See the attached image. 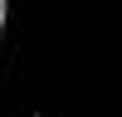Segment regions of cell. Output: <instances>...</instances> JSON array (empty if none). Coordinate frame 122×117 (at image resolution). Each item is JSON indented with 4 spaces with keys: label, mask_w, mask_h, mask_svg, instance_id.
<instances>
[{
    "label": "cell",
    "mask_w": 122,
    "mask_h": 117,
    "mask_svg": "<svg viewBox=\"0 0 122 117\" xmlns=\"http://www.w3.org/2000/svg\"><path fill=\"white\" fill-rule=\"evenodd\" d=\"M29 5L34 0H0V117H39L29 73Z\"/></svg>",
    "instance_id": "obj_1"
}]
</instances>
